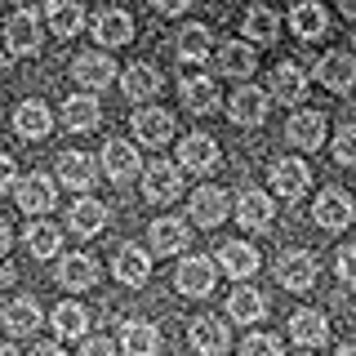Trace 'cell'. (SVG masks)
Wrapping results in <instances>:
<instances>
[{"instance_id":"cell-36","label":"cell","mask_w":356,"mask_h":356,"mask_svg":"<svg viewBox=\"0 0 356 356\" xmlns=\"http://www.w3.org/2000/svg\"><path fill=\"white\" fill-rule=\"evenodd\" d=\"M187 250V222L183 218H156L152 222V254L170 259V254Z\"/></svg>"},{"instance_id":"cell-24","label":"cell","mask_w":356,"mask_h":356,"mask_svg":"<svg viewBox=\"0 0 356 356\" xmlns=\"http://www.w3.org/2000/svg\"><path fill=\"white\" fill-rule=\"evenodd\" d=\"M94 36L103 49H120V44L134 40V18L125 9H103V14L94 18Z\"/></svg>"},{"instance_id":"cell-5","label":"cell","mask_w":356,"mask_h":356,"mask_svg":"<svg viewBox=\"0 0 356 356\" xmlns=\"http://www.w3.org/2000/svg\"><path fill=\"white\" fill-rule=\"evenodd\" d=\"M214 276H218V267L214 259H183L178 263V272H174V285H178V294H187V298H205L209 289H214Z\"/></svg>"},{"instance_id":"cell-43","label":"cell","mask_w":356,"mask_h":356,"mask_svg":"<svg viewBox=\"0 0 356 356\" xmlns=\"http://www.w3.org/2000/svg\"><path fill=\"white\" fill-rule=\"evenodd\" d=\"M334 272H339V281L356 285V245H343L339 259H334Z\"/></svg>"},{"instance_id":"cell-38","label":"cell","mask_w":356,"mask_h":356,"mask_svg":"<svg viewBox=\"0 0 356 356\" xmlns=\"http://www.w3.org/2000/svg\"><path fill=\"white\" fill-rule=\"evenodd\" d=\"M49 325L58 330V339H85L89 334V312L81 303H58L49 316Z\"/></svg>"},{"instance_id":"cell-4","label":"cell","mask_w":356,"mask_h":356,"mask_svg":"<svg viewBox=\"0 0 356 356\" xmlns=\"http://www.w3.org/2000/svg\"><path fill=\"white\" fill-rule=\"evenodd\" d=\"M40 18L36 14H27V9H18L14 18L5 22V49L14 54V58H27V54H36L40 49Z\"/></svg>"},{"instance_id":"cell-28","label":"cell","mask_w":356,"mask_h":356,"mask_svg":"<svg viewBox=\"0 0 356 356\" xmlns=\"http://www.w3.org/2000/svg\"><path fill=\"white\" fill-rule=\"evenodd\" d=\"M98 120H103V107H98L94 94H72V98L63 103V125L72 129V134L98 129Z\"/></svg>"},{"instance_id":"cell-49","label":"cell","mask_w":356,"mask_h":356,"mask_svg":"<svg viewBox=\"0 0 356 356\" xmlns=\"http://www.w3.org/2000/svg\"><path fill=\"white\" fill-rule=\"evenodd\" d=\"M14 276H18L14 267H9V263H0V289H9V285H14Z\"/></svg>"},{"instance_id":"cell-3","label":"cell","mask_w":356,"mask_h":356,"mask_svg":"<svg viewBox=\"0 0 356 356\" xmlns=\"http://www.w3.org/2000/svg\"><path fill=\"white\" fill-rule=\"evenodd\" d=\"M276 281H281L289 294H303V289L316 285V259H312L307 250L281 254V263H276Z\"/></svg>"},{"instance_id":"cell-48","label":"cell","mask_w":356,"mask_h":356,"mask_svg":"<svg viewBox=\"0 0 356 356\" xmlns=\"http://www.w3.org/2000/svg\"><path fill=\"white\" fill-rule=\"evenodd\" d=\"M31 356H67L58 343H36V348H31Z\"/></svg>"},{"instance_id":"cell-37","label":"cell","mask_w":356,"mask_h":356,"mask_svg":"<svg viewBox=\"0 0 356 356\" xmlns=\"http://www.w3.org/2000/svg\"><path fill=\"white\" fill-rule=\"evenodd\" d=\"M214 54V40H209V27L205 22H187L183 31H178V58L183 63H192V67H200Z\"/></svg>"},{"instance_id":"cell-19","label":"cell","mask_w":356,"mask_h":356,"mask_svg":"<svg viewBox=\"0 0 356 356\" xmlns=\"http://www.w3.org/2000/svg\"><path fill=\"white\" fill-rule=\"evenodd\" d=\"M236 218H241V227H250V232H263V227H272V218H276V205H272V196L259 192V187H245L241 200H236Z\"/></svg>"},{"instance_id":"cell-39","label":"cell","mask_w":356,"mask_h":356,"mask_svg":"<svg viewBox=\"0 0 356 356\" xmlns=\"http://www.w3.org/2000/svg\"><path fill=\"white\" fill-rule=\"evenodd\" d=\"M276 31H281V18H276L272 9L254 5L250 14H245V36H250V44H272Z\"/></svg>"},{"instance_id":"cell-17","label":"cell","mask_w":356,"mask_h":356,"mask_svg":"<svg viewBox=\"0 0 356 356\" xmlns=\"http://www.w3.org/2000/svg\"><path fill=\"white\" fill-rule=\"evenodd\" d=\"M316 81L330 94H348L356 85V58L352 54H325V58H316Z\"/></svg>"},{"instance_id":"cell-51","label":"cell","mask_w":356,"mask_h":356,"mask_svg":"<svg viewBox=\"0 0 356 356\" xmlns=\"http://www.w3.org/2000/svg\"><path fill=\"white\" fill-rule=\"evenodd\" d=\"M339 9H343L348 18H356V0H339Z\"/></svg>"},{"instance_id":"cell-27","label":"cell","mask_w":356,"mask_h":356,"mask_svg":"<svg viewBox=\"0 0 356 356\" xmlns=\"http://www.w3.org/2000/svg\"><path fill=\"white\" fill-rule=\"evenodd\" d=\"M5 330H9V339H31V334L40 330V321H44V312L36 298H14V303L5 307Z\"/></svg>"},{"instance_id":"cell-35","label":"cell","mask_w":356,"mask_h":356,"mask_svg":"<svg viewBox=\"0 0 356 356\" xmlns=\"http://www.w3.org/2000/svg\"><path fill=\"white\" fill-rule=\"evenodd\" d=\"M44 18H49V31H54L58 40L81 36V27H85V5H81V0H54V5L44 9Z\"/></svg>"},{"instance_id":"cell-32","label":"cell","mask_w":356,"mask_h":356,"mask_svg":"<svg viewBox=\"0 0 356 356\" xmlns=\"http://www.w3.org/2000/svg\"><path fill=\"white\" fill-rule=\"evenodd\" d=\"M272 98H281L285 107H294V103H303L307 98V72L298 63H281L272 72Z\"/></svg>"},{"instance_id":"cell-52","label":"cell","mask_w":356,"mask_h":356,"mask_svg":"<svg viewBox=\"0 0 356 356\" xmlns=\"http://www.w3.org/2000/svg\"><path fill=\"white\" fill-rule=\"evenodd\" d=\"M0 356H22V352L14 348V343H0Z\"/></svg>"},{"instance_id":"cell-18","label":"cell","mask_w":356,"mask_h":356,"mask_svg":"<svg viewBox=\"0 0 356 356\" xmlns=\"http://www.w3.org/2000/svg\"><path fill=\"white\" fill-rule=\"evenodd\" d=\"M187 339H192V348L200 356H222L227 343H232V334H227V325H222V316H196L192 330H187Z\"/></svg>"},{"instance_id":"cell-20","label":"cell","mask_w":356,"mask_h":356,"mask_svg":"<svg viewBox=\"0 0 356 356\" xmlns=\"http://www.w3.org/2000/svg\"><path fill=\"white\" fill-rule=\"evenodd\" d=\"M14 129H18V138H27V143L49 138V129H54L49 107H44L40 98H27V103H18V111H14Z\"/></svg>"},{"instance_id":"cell-21","label":"cell","mask_w":356,"mask_h":356,"mask_svg":"<svg viewBox=\"0 0 356 356\" xmlns=\"http://www.w3.org/2000/svg\"><path fill=\"white\" fill-rule=\"evenodd\" d=\"M103 170H107L111 183H129V178H138L143 174V161H138V152H134V143L111 138L107 147H103Z\"/></svg>"},{"instance_id":"cell-2","label":"cell","mask_w":356,"mask_h":356,"mask_svg":"<svg viewBox=\"0 0 356 356\" xmlns=\"http://www.w3.org/2000/svg\"><path fill=\"white\" fill-rule=\"evenodd\" d=\"M14 196H18V209H22V214H36V218H44L54 205H58V187H54L49 174H27V178H18Z\"/></svg>"},{"instance_id":"cell-6","label":"cell","mask_w":356,"mask_h":356,"mask_svg":"<svg viewBox=\"0 0 356 356\" xmlns=\"http://www.w3.org/2000/svg\"><path fill=\"white\" fill-rule=\"evenodd\" d=\"M214 165H218V143L209 138V134H187V138L178 143V170L209 174Z\"/></svg>"},{"instance_id":"cell-1","label":"cell","mask_w":356,"mask_h":356,"mask_svg":"<svg viewBox=\"0 0 356 356\" xmlns=\"http://www.w3.org/2000/svg\"><path fill=\"white\" fill-rule=\"evenodd\" d=\"M178 192H183V170L174 161H152L143 170V196H147V205H170V200H178Z\"/></svg>"},{"instance_id":"cell-9","label":"cell","mask_w":356,"mask_h":356,"mask_svg":"<svg viewBox=\"0 0 356 356\" xmlns=\"http://www.w3.org/2000/svg\"><path fill=\"white\" fill-rule=\"evenodd\" d=\"M267 103H272V94H263L259 85H245V89H236V94L227 98V116L236 120V125H263L267 120Z\"/></svg>"},{"instance_id":"cell-22","label":"cell","mask_w":356,"mask_h":356,"mask_svg":"<svg viewBox=\"0 0 356 356\" xmlns=\"http://www.w3.org/2000/svg\"><path fill=\"white\" fill-rule=\"evenodd\" d=\"M289 27H294L298 40H321V36H325V27H330L325 5H321V0H298V5L289 9Z\"/></svg>"},{"instance_id":"cell-33","label":"cell","mask_w":356,"mask_h":356,"mask_svg":"<svg viewBox=\"0 0 356 356\" xmlns=\"http://www.w3.org/2000/svg\"><path fill=\"white\" fill-rule=\"evenodd\" d=\"M218 263H222V272H227V276L250 281V276L259 272V250H254V245H245V241H222Z\"/></svg>"},{"instance_id":"cell-14","label":"cell","mask_w":356,"mask_h":356,"mask_svg":"<svg viewBox=\"0 0 356 356\" xmlns=\"http://www.w3.org/2000/svg\"><path fill=\"white\" fill-rule=\"evenodd\" d=\"M134 138L147 143V147L170 143L174 138V116L165 107H138V111H134Z\"/></svg>"},{"instance_id":"cell-41","label":"cell","mask_w":356,"mask_h":356,"mask_svg":"<svg viewBox=\"0 0 356 356\" xmlns=\"http://www.w3.org/2000/svg\"><path fill=\"white\" fill-rule=\"evenodd\" d=\"M241 356H281V339L276 334H250L245 339V348H241Z\"/></svg>"},{"instance_id":"cell-10","label":"cell","mask_w":356,"mask_h":356,"mask_svg":"<svg viewBox=\"0 0 356 356\" xmlns=\"http://www.w3.org/2000/svg\"><path fill=\"white\" fill-rule=\"evenodd\" d=\"M227 192L222 187H196L192 200H187V214H192L196 227H218L222 218H227Z\"/></svg>"},{"instance_id":"cell-12","label":"cell","mask_w":356,"mask_h":356,"mask_svg":"<svg viewBox=\"0 0 356 356\" xmlns=\"http://www.w3.org/2000/svg\"><path fill=\"white\" fill-rule=\"evenodd\" d=\"M312 218H316V227H325V232H343L352 222V196L339 192V187L321 192L316 205H312Z\"/></svg>"},{"instance_id":"cell-30","label":"cell","mask_w":356,"mask_h":356,"mask_svg":"<svg viewBox=\"0 0 356 356\" xmlns=\"http://www.w3.org/2000/svg\"><path fill=\"white\" fill-rule=\"evenodd\" d=\"M58 285L63 289H76V294H85V289L98 285V263L89 259V254H67L58 263Z\"/></svg>"},{"instance_id":"cell-46","label":"cell","mask_w":356,"mask_h":356,"mask_svg":"<svg viewBox=\"0 0 356 356\" xmlns=\"http://www.w3.org/2000/svg\"><path fill=\"white\" fill-rule=\"evenodd\" d=\"M152 5H156V9H161V14H165V18H174V14H183V9H187V5H192V0H152Z\"/></svg>"},{"instance_id":"cell-45","label":"cell","mask_w":356,"mask_h":356,"mask_svg":"<svg viewBox=\"0 0 356 356\" xmlns=\"http://www.w3.org/2000/svg\"><path fill=\"white\" fill-rule=\"evenodd\" d=\"M9 187H18V165L0 152V192H9Z\"/></svg>"},{"instance_id":"cell-42","label":"cell","mask_w":356,"mask_h":356,"mask_svg":"<svg viewBox=\"0 0 356 356\" xmlns=\"http://www.w3.org/2000/svg\"><path fill=\"white\" fill-rule=\"evenodd\" d=\"M334 156H339V165H356V125H343L334 134Z\"/></svg>"},{"instance_id":"cell-34","label":"cell","mask_w":356,"mask_h":356,"mask_svg":"<svg viewBox=\"0 0 356 356\" xmlns=\"http://www.w3.org/2000/svg\"><path fill=\"white\" fill-rule=\"evenodd\" d=\"M227 316L241 321V325H259V321L267 316V298L254 285H236L232 298H227Z\"/></svg>"},{"instance_id":"cell-11","label":"cell","mask_w":356,"mask_h":356,"mask_svg":"<svg viewBox=\"0 0 356 356\" xmlns=\"http://www.w3.org/2000/svg\"><path fill=\"white\" fill-rule=\"evenodd\" d=\"M72 81L89 89V94H98V89H107L116 81V63L107 58V54H81V58L72 63Z\"/></svg>"},{"instance_id":"cell-16","label":"cell","mask_w":356,"mask_h":356,"mask_svg":"<svg viewBox=\"0 0 356 356\" xmlns=\"http://www.w3.org/2000/svg\"><path fill=\"white\" fill-rule=\"evenodd\" d=\"M285 138L294 143L298 152H316L321 143H325V116H321V111H294V116H289V125H285Z\"/></svg>"},{"instance_id":"cell-44","label":"cell","mask_w":356,"mask_h":356,"mask_svg":"<svg viewBox=\"0 0 356 356\" xmlns=\"http://www.w3.org/2000/svg\"><path fill=\"white\" fill-rule=\"evenodd\" d=\"M81 356H116V343H111V339H85Z\"/></svg>"},{"instance_id":"cell-50","label":"cell","mask_w":356,"mask_h":356,"mask_svg":"<svg viewBox=\"0 0 356 356\" xmlns=\"http://www.w3.org/2000/svg\"><path fill=\"white\" fill-rule=\"evenodd\" d=\"M18 5H22V9H27V14H36V9H40V5H44V9H49V5H54V0H18Z\"/></svg>"},{"instance_id":"cell-8","label":"cell","mask_w":356,"mask_h":356,"mask_svg":"<svg viewBox=\"0 0 356 356\" xmlns=\"http://www.w3.org/2000/svg\"><path fill=\"white\" fill-rule=\"evenodd\" d=\"M54 178H58L63 187H72L76 196H89V187H94V178H98V165H94V156H85V152H63Z\"/></svg>"},{"instance_id":"cell-40","label":"cell","mask_w":356,"mask_h":356,"mask_svg":"<svg viewBox=\"0 0 356 356\" xmlns=\"http://www.w3.org/2000/svg\"><path fill=\"white\" fill-rule=\"evenodd\" d=\"M27 250L36 254V259H54V254L63 250V232L54 227V222H44V218L31 222L27 227Z\"/></svg>"},{"instance_id":"cell-15","label":"cell","mask_w":356,"mask_h":356,"mask_svg":"<svg viewBox=\"0 0 356 356\" xmlns=\"http://www.w3.org/2000/svg\"><path fill=\"white\" fill-rule=\"evenodd\" d=\"M214 63H218L222 76H232V81H245V76L259 67V54H254L250 40H222L218 49H214Z\"/></svg>"},{"instance_id":"cell-26","label":"cell","mask_w":356,"mask_h":356,"mask_svg":"<svg viewBox=\"0 0 356 356\" xmlns=\"http://www.w3.org/2000/svg\"><path fill=\"white\" fill-rule=\"evenodd\" d=\"M120 89H125V98H134V103H152L161 94V76H156L152 63H129L120 72Z\"/></svg>"},{"instance_id":"cell-31","label":"cell","mask_w":356,"mask_h":356,"mask_svg":"<svg viewBox=\"0 0 356 356\" xmlns=\"http://www.w3.org/2000/svg\"><path fill=\"white\" fill-rule=\"evenodd\" d=\"M178 94H183V107L192 111V116H209V111L218 107V85L209 81V76H183Z\"/></svg>"},{"instance_id":"cell-29","label":"cell","mask_w":356,"mask_h":356,"mask_svg":"<svg viewBox=\"0 0 356 356\" xmlns=\"http://www.w3.org/2000/svg\"><path fill=\"white\" fill-rule=\"evenodd\" d=\"M120 352L125 356H156L161 352V330L152 321H125L120 325Z\"/></svg>"},{"instance_id":"cell-47","label":"cell","mask_w":356,"mask_h":356,"mask_svg":"<svg viewBox=\"0 0 356 356\" xmlns=\"http://www.w3.org/2000/svg\"><path fill=\"white\" fill-rule=\"evenodd\" d=\"M9 241H14V232H9V222L0 218V263H5V254H9Z\"/></svg>"},{"instance_id":"cell-54","label":"cell","mask_w":356,"mask_h":356,"mask_svg":"<svg viewBox=\"0 0 356 356\" xmlns=\"http://www.w3.org/2000/svg\"><path fill=\"white\" fill-rule=\"evenodd\" d=\"M0 5H5V0H0Z\"/></svg>"},{"instance_id":"cell-25","label":"cell","mask_w":356,"mask_h":356,"mask_svg":"<svg viewBox=\"0 0 356 356\" xmlns=\"http://www.w3.org/2000/svg\"><path fill=\"white\" fill-rule=\"evenodd\" d=\"M289 334H294V343H303V348H321V343H330V321H325V312L298 307L294 316H289Z\"/></svg>"},{"instance_id":"cell-13","label":"cell","mask_w":356,"mask_h":356,"mask_svg":"<svg viewBox=\"0 0 356 356\" xmlns=\"http://www.w3.org/2000/svg\"><path fill=\"white\" fill-rule=\"evenodd\" d=\"M307 183H312V170H307V161H298V156H281V161L272 165V187H276V196L298 200V196L307 192Z\"/></svg>"},{"instance_id":"cell-7","label":"cell","mask_w":356,"mask_h":356,"mask_svg":"<svg viewBox=\"0 0 356 356\" xmlns=\"http://www.w3.org/2000/svg\"><path fill=\"white\" fill-rule=\"evenodd\" d=\"M111 272H116V281L120 285H147V276H152V254L143 250V245H120L116 254H111Z\"/></svg>"},{"instance_id":"cell-23","label":"cell","mask_w":356,"mask_h":356,"mask_svg":"<svg viewBox=\"0 0 356 356\" xmlns=\"http://www.w3.org/2000/svg\"><path fill=\"white\" fill-rule=\"evenodd\" d=\"M67 227L76 232V236H98V232L107 227V205L94 196H76V205L67 209Z\"/></svg>"},{"instance_id":"cell-53","label":"cell","mask_w":356,"mask_h":356,"mask_svg":"<svg viewBox=\"0 0 356 356\" xmlns=\"http://www.w3.org/2000/svg\"><path fill=\"white\" fill-rule=\"evenodd\" d=\"M334 356H356V343H348V348H339Z\"/></svg>"}]
</instances>
